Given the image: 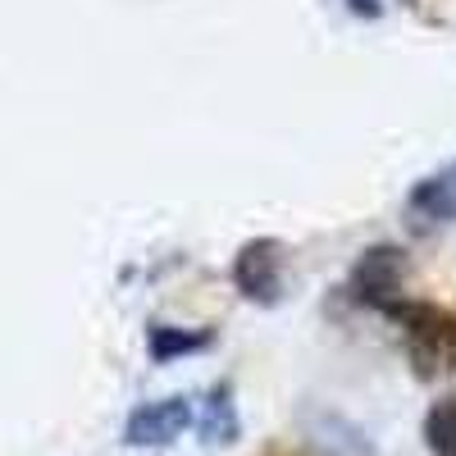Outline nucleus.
<instances>
[{
  "label": "nucleus",
  "instance_id": "20e7f679",
  "mask_svg": "<svg viewBox=\"0 0 456 456\" xmlns=\"http://www.w3.org/2000/svg\"><path fill=\"white\" fill-rule=\"evenodd\" d=\"M187 425H192V402H187V397L142 402L128 420H124V443H128V447H165V443H174Z\"/></svg>",
  "mask_w": 456,
  "mask_h": 456
},
{
  "label": "nucleus",
  "instance_id": "7ed1b4c3",
  "mask_svg": "<svg viewBox=\"0 0 456 456\" xmlns=\"http://www.w3.org/2000/svg\"><path fill=\"white\" fill-rule=\"evenodd\" d=\"M402 279H406V260H402V251L388 247V242L370 247V251L356 260V270H352L356 297L365 301V306H379V311H393L397 301H402Z\"/></svg>",
  "mask_w": 456,
  "mask_h": 456
},
{
  "label": "nucleus",
  "instance_id": "39448f33",
  "mask_svg": "<svg viewBox=\"0 0 456 456\" xmlns=\"http://www.w3.org/2000/svg\"><path fill=\"white\" fill-rule=\"evenodd\" d=\"M242 434V420H238V402H233V384H215L206 393V406H201V443L210 447H228V443H238Z\"/></svg>",
  "mask_w": 456,
  "mask_h": 456
},
{
  "label": "nucleus",
  "instance_id": "1a4fd4ad",
  "mask_svg": "<svg viewBox=\"0 0 456 456\" xmlns=\"http://www.w3.org/2000/svg\"><path fill=\"white\" fill-rule=\"evenodd\" d=\"M347 5H356L365 19H374V14H379V5H370V0H347Z\"/></svg>",
  "mask_w": 456,
  "mask_h": 456
},
{
  "label": "nucleus",
  "instance_id": "423d86ee",
  "mask_svg": "<svg viewBox=\"0 0 456 456\" xmlns=\"http://www.w3.org/2000/svg\"><path fill=\"white\" fill-rule=\"evenodd\" d=\"M215 342V329H174V324H156L146 333V352L156 365H169L178 356H192L201 347H210Z\"/></svg>",
  "mask_w": 456,
  "mask_h": 456
},
{
  "label": "nucleus",
  "instance_id": "f257e3e1",
  "mask_svg": "<svg viewBox=\"0 0 456 456\" xmlns=\"http://www.w3.org/2000/svg\"><path fill=\"white\" fill-rule=\"evenodd\" d=\"M406 329V352L420 379H438L456 370V315L443 306H425V301H397L388 311Z\"/></svg>",
  "mask_w": 456,
  "mask_h": 456
},
{
  "label": "nucleus",
  "instance_id": "0eeeda50",
  "mask_svg": "<svg viewBox=\"0 0 456 456\" xmlns=\"http://www.w3.org/2000/svg\"><path fill=\"white\" fill-rule=\"evenodd\" d=\"M425 447L434 456H456V397H438L429 411H425Z\"/></svg>",
  "mask_w": 456,
  "mask_h": 456
},
{
  "label": "nucleus",
  "instance_id": "6e6552de",
  "mask_svg": "<svg viewBox=\"0 0 456 456\" xmlns=\"http://www.w3.org/2000/svg\"><path fill=\"white\" fill-rule=\"evenodd\" d=\"M411 210H425V219H456V183L429 178L411 192Z\"/></svg>",
  "mask_w": 456,
  "mask_h": 456
},
{
  "label": "nucleus",
  "instance_id": "f03ea898",
  "mask_svg": "<svg viewBox=\"0 0 456 456\" xmlns=\"http://www.w3.org/2000/svg\"><path fill=\"white\" fill-rule=\"evenodd\" d=\"M233 283L247 301H260V306H274L283 297V242L274 238H251L238 260H233Z\"/></svg>",
  "mask_w": 456,
  "mask_h": 456
}]
</instances>
